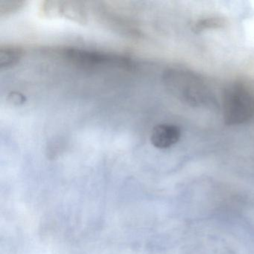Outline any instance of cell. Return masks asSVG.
<instances>
[{"mask_svg":"<svg viewBox=\"0 0 254 254\" xmlns=\"http://www.w3.org/2000/svg\"><path fill=\"white\" fill-rule=\"evenodd\" d=\"M223 117L227 126H240L254 117V83L247 78L234 80L223 92Z\"/></svg>","mask_w":254,"mask_h":254,"instance_id":"6da1fadb","label":"cell"},{"mask_svg":"<svg viewBox=\"0 0 254 254\" xmlns=\"http://www.w3.org/2000/svg\"><path fill=\"white\" fill-rule=\"evenodd\" d=\"M165 85L177 99L191 107L206 105L211 93L204 80L186 69H171L165 72Z\"/></svg>","mask_w":254,"mask_h":254,"instance_id":"7a4b0ae2","label":"cell"},{"mask_svg":"<svg viewBox=\"0 0 254 254\" xmlns=\"http://www.w3.org/2000/svg\"><path fill=\"white\" fill-rule=\"evenodd\" d=\"M41 11L50 18L65 17L78 23H87V15L81 2L71 1H46L43 2Z\"/></svg>","mask_w":254,"mask_h":254,"instance_id":"3957f363","label":"cell"},{"mask_svg":"<svg viewBox=\"0 0 254 254\" xmlns=\"http://www.w3.org/2000/svg\"><path fill=\"white\" fill-rule=\"evenodd\" d=\"M181 130L178 126L169 123H163L152 129L151 142L155 148L166 149L178 143L181 139Z\"/></svg>","mask_w":254,"mask_h":254,"instance_id":"277c9868","label":"cell"},{"mask_svg":"<svg viewBox=\"0 0 254 254\" xmlns=\"http://www.w3.org/2000/svg\"><path fill=\"white\" fill-rule=\"evenodd\" d=\"M21 48L14 46L0 47V69H8L15 66L23 57Z\"/></svg>","mask_w":254,"mask_h":254,"instance_id":"5b68a950","label":"cell"},{"mask_svg":"<svg viewBox=\"0 0 254 254\" xmlns=\"http://www.w3.org/2000/svg\"><path fill=\"white\" fill-rule=\"evenodd\" d=\"M226 24L225 19L218 15H209L199 19L193 26V31L200 33L209 29H218L224 27Z\"/></svg>","mask_w":254,"mask_h":254,"instance_id":"8992f818","label":"cell"},{"mask_svg":"<svg viewBox=\"0 0 254 254\" xmlns=\"http://www.w3.org/2000/svg\"><path fill=\"white\" fill-rule=\"evenodd\" d=\"M25 1H0V17H8L21 10L26 5Z\"/></svg>","mask_w":254,"mask_h":254,"instance_id":"52a82bcc","label":"cell"},{"mask_svg":"<svg viewBox=\"0 0 254 254\" xmlns=\"http://www.w3.org/2000/svg\"><path fill=\"white\" fill-rule=\"evenodd\" d=\"M8 99L11 103L14 105H21L24 102L25 97L23 95L20 94L18 93H12L8 96Z\"/></svg>","mask_w":254,"mask_h":254,"instance_id":"ba28073f","label":"cell"}]
</instances>
